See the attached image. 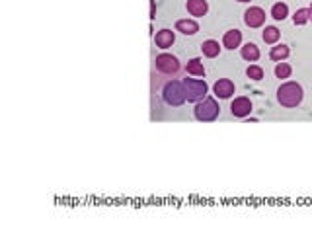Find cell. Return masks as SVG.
Masks as SVG:
<instances>
[{
  "label": "cell",
  "mask_w": 312,
  "mask_h": 234,
  "mask_svg": "<svg viewBox=\"0 0 312 234\" xmlns=\"http://www.w3.org/2000/svg\"><path fill=\"white\" fill-rule=\"evenodd\" d=\"M303 86L297 82H285L277 90V102L283 108H297L303 102Z\"/></svg>",
  "instance_id": "6da1fadb"
},
{
  "label": "cell",
  "mask_w": 312,
  "mask_h": 234,
  "mask_svg": "<svg viewBox=\"0 0 312 234\" xmlns=\"http://www.w3.org/2000/svg\"><path fill=\"white\" fill-rule=\"evenodd\" d=\"M162 100L168 104V106H182L187 98H186V88H184V82L182 80H168L164 86H162Z\"/></svg>",
  "instance_id": "7a4b0ae2"
},
{
  "label": "cell",
  "mask_w": 312,
  "mask_h": 234,
  "mask_svg": "<svg viewBox=\"0 0 312 234\" xmlns=\"http://www.w3.org/2000/svg\"><path fill=\"white\" fill-rule=\"evenodd\" d=\"M184 88H186V98L187 102H201L207 96V84L205 80H197V78H184Z\"/></svg>",
  "instance_id": "3957f363"
},
{
  "label": "cell",
  "mask_w": 312,
  "mask_h": 234,
  "mask_svg": "<svg viewBox=\"0 0 312 234\" xmlns=\"http://www.w3.org/2000/svg\"><path fill=\"white\" fill-rule=\"evenodd\" d=\"M218 114H220V108L213 98H205V100L197 102V106L193 110V116L197 121H215Z\"/></svg>",
  "instance_id": "277c9868"
},
{
  "label": "cell",
  "mask_w": 312,
  "mask_h": 234,
  "mask_svg": "<svg viewBox=\"0 0 312 234\" xmlns=\"http://www.w3.org/2000/svg\"><path fill=\"white\" fill-rule=\"evenodd\" d=\"M155 70H158L160 74H166V76H176L182 70V64H180L178 57H174L170 53H162L155 58Z\"/></svg>",
  "instance_id": "5b68a950"
},
{
  "label": "cell",
  "mask_w": 312,
  "mask_h": 234,
  "mask_svg": "<svg viewBox=\"0 0 312 234\" xmlns=\"http://www.w3.org/2000/svg\"><path fill=\"white\" fill-rule=\"evenodd\" d=\"M244 22L248 28H260L265 22V12L261 10L260 6H252L244 12Z\"/></svg>",
  "instance_id": "8992f818"
},
{
  "label": "cell",
  "mask_w": 312,
  "mask_h": 234,
  "mask_svg": "<svg viewBox=\"0 0 312 234\" xmlns=\"http://www.w3.org/2000/svg\"><path fill=\"white\" fill-rule=\"evenodd\" d=\"M230 112H232V116L234 117L250 116V112H252V102H250L248 98L240 96V98H236V100L230 104Z\"/></svg>",
  "instance_id": "52a82bcc"
},
{
  "label": "cell",
  "mask_w": 312,
  "mask_h": 234,
  "mask_svg": "<svg viewBox=\"0 0 312 234\" xmlns=\"http://www.w3.org/2000/svg\"><path fill=\"white\" fill-rule=\"evenodd\" d=\"M215 94H217V98H220V100L230 98V96L234 94V82L228 80V78L217 80V82H215Z\"/></svg>",
  "instance_id": "ba28073f"
},
{
  "label": "cell",
  "mask_w": 312,
  "mask_h": 234,
  "mask_svg": "<svg viewBox=\"0 0 312 234\" xmlns=\"http://www.w3.org/2000/svg\"><path fill=\"white\" fill-rule=\"evenodd\" d=\"M174 39H176V35H174V31H172V29H160L155 37L156 47H160V49H168V47H172Z\"/></svg>",
  "instance_id": "9c48e42d"
},
{
  "label": "cell",
  "mask_w": 312,
  "mask_h": 234,
  "mask_svg": "<svg viewBox=\"0 0 312 234\" xmlns=\"http://www.w3.org/2000/svg\"><path fill=\"white\" fill-rule=\"evenodd\" d=\"M240 43H242V33L238 29H230L222 37V45L226 49H236V47H240Z\"/></svg>",
  "instance_id": "30bf717a"
},
{
  "label": "cell",
  "mask_w": 312,
  "mask_h": 234,
  "mask_svg": "<svg viewBox=\"0 0 312 234\" xmlns=\"http://www.w3.org/2000/svg\"><path fill=\"white\" fill-rule=\"evenodd\" d=\"M176 31H182L184 35H195L199 31V26L193 20H178L176 22Z\"/></svg>",
  "instance_id": "8fae6325"
},
{
  "label": "cell",
  "mask_w": 312,
  "mask_h": 234,
  "mask_svg": "<svg viewBox=\"0 0 312 234\" xmlns=\"http://www.w3.org/2000/svg\"><path fill=\"white\" fill-rule=\"evenodd\" d=\"M209 6L205 0H187V12L191 16H197V18H203L207 14Z\"/></svg>",
  "instance_id": "7c38bea8"
},
{
  "label": "cell",
  "mask_w": 312,
  "mask_h": 234,
  "mask_svg": "<svg viewBox=\"0 0 312 234\" xmlns=\"http://www.w3.org/2000/svg\"><path fill=\"white\" fill-rule=\"evenodd\" d=\"M186 70H187L189 74H193V76H205V66H203L201 58H191V60L187 62Z\"/></svg>",
  "instance_id": "4fadbf2b"
},
{
  "label": "cell",
  "mask_w": 312,
  "mask_h": 234,
  "mask_svg": "<svg viewBox=\"0 0 312 234\" xmlns=\"http://www.w3.org/2000/svg\"><path fill=\"white\" fill-rule=\"evenodd\" d=\"M201 49H203V55L209 58H215L218 53H220V47H218V41H215V39H207L203 45H201Z\"/></svg>",
  "instance_id": "5bb4252c"
},
{
  "label": "cell",
  "mask_w": 312,
  "mask_h": 234,
  "mask_svg": "<svg viewBox=\"0 0 312 234\" xmlns=\"http://www.w3.org/2000/svg\"><path fill=\"white\" fill-rule=\"evenodd\" d=\"M242 58H246V60H250V62L258 60V58H260V49H258L254 43H246V45L242 47Z\"/></svg>",
  "instance_id": "9a60e30c"
},
{
  "label": "cell",
  "mask_w": 312,
  "mask_h": 234,
  "mask_svg": "<svg viewBox=\"0 0 312 234\" xmlns=\"http://www.w3.org/2000/svg\"><path fill=\"white\" fill-rule=\"evenodd\" d=\"M289 47L287 45H277V47H271V53H269V57H271V60H283V58L289 57Z\"/></svg>",
  "instance_id": "2e32d148"
},
{
  "label": "cell",
  "mask_w": 312,
  "mask_h": 234,
  "mask_svg": "<svg viewBox=\"0 0 312 234\" xmlns=\"http://www.w3.org/2000/svg\"><path fill=\"white\" fill-rule=\"evenodd\" d=\"M287 14H289L287 4H283V2L273 4V8H271V18H275V20H285V18H287Z\"/></svg>",
  "instance_id": "e0dca14e"
},
{
  "label": "cell",
  "mask_w": 312,
  "mask_h": 234,
  "mask_svg": "<svg viewBox=\"0 0 312 234\" xmlns=\"http://www.w3.org/2000/svg\"><path fill=\"white\" fill-rule=\"evenodd\" d=\"M261 37H263V41H265V43L273 45V43H277V39H279V29H277V28H273V26H269V28H265V29H263Z\"/></svg>",
  "instance_id": "ac0fdd59"
},
{
  "label": "cell",
  "mask_w": 312,
  "mask_h": 234,
  "mask_svg": "<svg viewBox=\"0 0 312 234\" xmlns=\"http://www.w3.org/2000/svg\"><path fill=\"white\" fill-rule=\"evenodd\" d=\"M291 72H293V70H291V66H289L287 62H281V60H279V62L275 64V76H277V78H289Z\"/></svg>",
  "instance_id": "d6986e66"
},
{
  "label": "cell",
  "mask_w": 312,
  "mask_h": 234,
  "mask_svg": "<svg viewBox=\"0 0 312 234\" xmlns=\"http://www.w3.org/2000/svg\"><path fill=\"white\" fill-rule=\"evenodd\" d=\"M293 22H295V26H303V24H307V22H309V8H301V10H297V12H295V16H293Z\"/></svg>",
  "instance_id": "ffe728a7"
},
{
  "label": "cell",
  "mask_w": 312,
  "mask_h": 234,
  "mask_svg": "<svg viewBox=\"0 0 312 234\" xmlns=\"http://www.w3.org/2000/svg\"><path fill=\"white\" fill-rule=\"evenodd\" d=\"M246 74H248V78H252V80H261V78H263V68L258 66V64H252V66H248Z\"/></svg>",
  "instance_id": "44dd1931"
},
{
  "label": "cell",
  "mask_w": 312,
  "mask_h": 234,
  "mask_svg": "<svg viewBox=\"0 0 312 234\" xmlns=\"http://www.w3.org/2000/svg\"><path fill=\"white\" fill-rule=\"evenodd\" d=\"M151 18H153V20L156 18V4H155V0H151Z\"/></svg>",
  "instance_id": "7402d4cb"
},
{
  "label": "cell",
  "mask_w": 312,
  "mask_h": 234,
  "mask_svg": "<svg viewBox=\"0 0 312 234\" xmlns=\"http://www.w3.org/2000/svg\"><path fill=\"white\" fill-rule=\"evenodd\" d=\"M309 20L312 22V4H311V8H309Z\"/></svg>",
  "instance_id": "603a6c76"
},
{
  "label": "cell",
  "mask_w": 312,
  "mask_h": 234,
  "mask_svg": "<svg viewBox=\"0 0 312 234\" xmlns=\"http://www.w3.org/2000/svg\"><path fill=\"white\" fill-rule=\"evenodd\" d=\"M238 2H250V0H238Z\"/></svg>",
  "instance_id": "cb8c5ba5"
}]
</instances>
